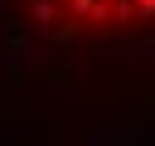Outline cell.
I'll return each instance as SVG.
<instances>
[{
	"mask_svg": "<svg viewBox=\"0 0 155 146\" xmlns=\"http://www.w3.org/2000/svg\"><path fill=\"white\" fill-rule=\"evenodd\" d=\"M19 24L53 44H111L155 29V0H5Z\"/></svg>",
	"mask_w": 155,
	"mask_h": 146,
	"instance_id": "obj_1",
	"label": "cell"
}]
</instances>
